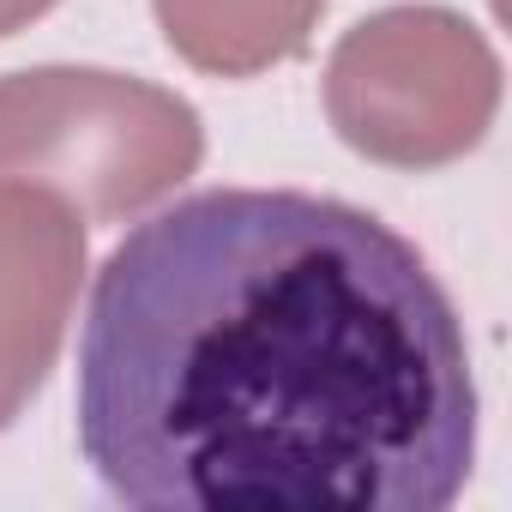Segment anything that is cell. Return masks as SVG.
<instances>
[{"label": "cell", "instance_id": "6da1fadb", "mask_svg": "<svg viewBox=\"0 0 512 512\" xmlns=\"http://www.w3.org/2000/svg\"><path fill=\"white\" fill-rule=\"evenodd\" d=\"M73 410L133 512H446L476 464L446 284L392 223L302 187L133 223L91 278Z\"/></svg>", "mask_w": 512, "mask_h": 512}]
</instances>
